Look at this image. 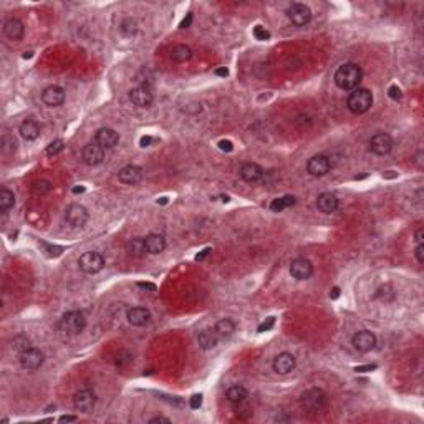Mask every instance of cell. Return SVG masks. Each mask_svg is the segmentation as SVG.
Masks as SVG:
<instances>
[{
	"instance_id": "1",
	"label": "cell",
	"mask_w": 424,
	"mask_h": 424,
	"mask_svg": "<svg viewBox=\"0 0 424 424\" xmlns=\"http://www.w3.org/2000/svg\"><path fill=\"white\" fill-rule=\"evenodd\" d=\"M361 78V68L356 63H344L335 73V83L340 90H356Z\"/></svg>"
},
{
	"instance_id": "2",
	"label": "cell",
	"mask_w": 424,
	"mask_h": 424,
	"mask_svg": "<svg viewBox=\"0 0 424 424\" xmlns=\"http://www.w3.org/2000/svg\"><path fill=\"white\" fill-rule=\"evenodd\" d=\"M300 401H302L303 409L307 411L308 414H318V413H322L325 408H327L328 398H327V394H325L323 389L311 388V389H307L302 394V400Z\"/></svg>"
},
{
	"instance_id": "3",
	"label": "cell",
	"mask_w": 424,
	"mask_h": 424,
	"mask_svg": "<svg viewBox=\"0 0 424 424\" xmlns=\"http://www.w3.org/2000/svg\"><path fill=\"white\" fill-rule=\"evenodd\" d=\"M347 106L355 115H363L373 106V93L366 88H356L353 90V93H350Z\"/></svg>"
},
{
	"instance_id": "4",
	"label": "cell",
	"mask_w": 424,
	"mask_h": 424,
	"mask_svg": "<svg viewBox=\"0 0 424 424\" xmlns=\"http://www.w3.org/2000/svg\"><path fill=\"white\" fill-rule=\"evenodd\" d=\"M78 267L83 274H98L99 270H103L104 267V258L98 252H85V254L78 258Z\"/></svg>"
},
{
	"instance_id": "5",
	"label": "cell",
	"mask_w": 424,
	"mask_h": 424,
	"mask_svg": "<svg viewBox=\"0 0 424 424\" xmlns=\"http://www.w3.org/2000/svg\"><path fill=\"white\" fill-rule=\"evenodd\" d=\"M60 327H62L63 331L70 335H78L82 333L86 327V318L82 311H68L65 313L62 322H60Z\"/></svg>"
},
{
	"instance_id": "6",
	"label": "cell",
	"mask_w": 424,
	"mask_h": 424,
	"mask_svg": "<svg viewBox=\"0 0 424 424\" xmlns=\"http://www.w3.org/2000/svg\"><path fill=\"white\" fill-rule=\"evenodd\" d=\"M65 222L68 224L70 227H75V229L83 227V225L88 222V210L80 204H71L65 212Z\"/></svg>"
},
{
	"instance_id": "7",
	"label": "cell",
	"mask_w": 424,
	"mask_h": 424,
	"mask_svg": "<svg viewBox=\"0 0 424 424\" xmlns=\"http://www.w3.org/2000/svg\"><path fill=\"white\" fill-rule=\"evenodd\" d=\"M287 17L295 26H305L311 20V10L305 4H292L287 9Z\"/></svg>"
},
{
	"instance_id": "8",
	"label": "cell",
	"mask_w": 424,
	"mask_h": 424,
	"mask_svg": "<svg viewBox=\"0 0 424 424\" xmlns=\"http://www.w3.org/2000/svg\"><path fill=\"white\" fill-rule=\"evenodd\" d=\"M20 366H22L23 369H38L40 366L43 364V360H45V356L43 353L40 351L38 348H26L23 350L22 353H20Z\"/></svg>"
},
{
	"instance_id": "9",
	"label": "cell",
	"mask_w": 424,
	"mask_h": 424,
	"mask_svg": "<svg viewBox=\"0 0 424 424\" xmlns=\"http://www.w3.org/2000/svg\"><path fill=\"white\" fill-rule=\"evenodd\" d=\"M369 149L375 152L376 156H386L393 149V138L388 132H376V135L369 139Z\"/></svg>"
},
{
	"instance_id": "10",
	"label": "cell",
	"mask_w": 424,
	"mask_h": 424,
	"mask_svg": "<svg viewBox=\"0 0 424 424\" xmlns=\"http://www.w3.org/2000/svg\"><path fill=\"white\" fill-rule=\"evenodd\" d=\"M351 343H353L356 351H360V353H368V351H371L376 347V335L369 330H361L353 336Z\"/></svg>"
},
{
	"instance_id": "11",
	"label": "cell",
	"mask_w": 424,
	"mask_h": 424,
	"mask_svg": "<svg viewBox=\"0 0 424 424\" xmlns=\"http://www.w3.org/2000/svg\"><path fill=\"white\" fill-rule=\"evenodd\" d=\"M330 169H331V163L325 154H316L313 157H310L307 163V171L313 177H322L325 174H328Z\"/></svg>"
},
{
	"instance_id": "12",
	"label": "cell",
	"mask_w": 424,
	"mask_h": 424,
	"mask_svg": "<svg viewBox=\"0 0 424 424\" xmlns=\"http://www.w3.org/2000/svg\"><path fill=\"white\" fill-rule=\"evenodd\" d=\"M313 274V265L307 258H295L290 263V275L297 280H307Z\"/></svg>"
},
{
	"instance_id": "13",
	"label": "cell",
	"mask_w": 424,
	"mask_h": 424,
	"mask_svg": "<svg viewBox=\"0 0 424 424\" xmlns=\"http://www.w3.org/2000/svg\"><path fill=\"white\" fill-rule=\"evenodd\" d=\"M42 101L46 106H50V108H57V106L63 104L65 101V90L58 85L46 86L42 93Z\"/></svg>"
},
{
	"instance_id": "14",
	"label": "cell",
	"mask_w": 424,
	"mask_h": 424,
	"mask_svg": "<svg viewBox=\"0 0 424 424\" xmlns=\"http://www.w3.org/2000/svg\"><path fill=\"white\" fill-rule=\"evenodd\" d=\"M73 404H75V408L78 411L90 413L96 404V394L93 393L91 389H82L75 394V398H73Z\"/></svg>"
},
{
	"instance_id": "15",
	"label": "cell",
	"mask_w": 424,
	"mask_h": 424,
	"mask_svg": "<svg viewBox=\"0 0 424 424\" xmlns=\"http://www.w3.org/2000/svg\"><path fill=\"white\" fill-rule=\"evenodd\" d=\"M82 156H83L85 164H88V166H98V164H101L103 159H104V149H103L98 143L93 141V143H88V144L85 146Z\"/></svg>"
},
{
	"instance_id": "16",
	"label": "cell",
	"mask_w": 424,
	"mask_h": 424,
	"mask_svg": "<svg viewBox=\"0 0 424 424\" xmlns=\"http://www.w3.org/2000/svg\"><path fill=\"white\" fill-rule=\"evenodd\" d=\"M129 98L131 101L135 103L138 108H149L152 104V93L149 90V86H144V85H139L136 88H132L129 91Z\"/></svg>"
},
{
	"instance_id": "17",
	"label": "cell",
	"mask_w": 424,
	"mask_h": 424,
	"mask_svg": "<svg viewBox=\"0 0 424 424\" xmlns=\"http://www.w3.org/2000/svg\"><path fill=\"white\" fill-rule=\"evenodd\" d=\"M95 143H98L103 149H111L119 143V135L111 128H101L96 131Z\"/></svg>"
},
{
	"instance_id": "18",
	"label": "cell",
	"mask_w": 424,
	"mask_h": 424,
	"mask_svg": "<svg viewBox=\"0 0 424 424\" xmlns=\"http://www.w3.org/2000/svg\"><path fill=\"white\" fill-rule=\"evenodd\" d=\"M295 364H297L295 356L292 355V353H288V351H283V353L275 356L274 369L277 371L278 375H288L290 371L295 369Z\"/></svg>"
},
{
	"instance_id": "19",
	"label": "cell",
	"mask_w": 424,
	"mask_h": 424,
	"mask_svg": "<svg viewBox=\"0 0 424 424\" xmlns=\"http://www.w3.org/2000/svg\"><path fill=\"white\" fill-rule=\"evenodd\" d=\"M143 177V169L139 168V166L135 164H128L124 166L123 169H119L118 172V179L121 181L123 184H128V186H135L141 181Z\"/></svg>"
},
{
	"instance_id": "20",
	"label": "cell",
	"mask_w": 424,
	"mask_h": 424,
	"mask_svg": "<svg viewBox=\"0 0 424 424\" xmlns=\"http://www.w3.org/2000/svg\"><path fill=\"white\" fill-rule=\"evenodd\" d=\"M126 318H128L129 325H132V327H144L151 320V311L144 307H132L128 310Z\"/></svg>"
},
{
	"instance_id": "21",
	"label": "cell",
	"mask_w": 424,
	"mask_h": 424,
	"mask_svg": "<svg viewBox=\"0 0 424 424\" xmlns=\"http://www.w3.org/2000/svg\"><path fill=\"white\" fill-rule=\"evenodd\" d=\"M238 174H241V177L245 182H257L263 177V169L255 163H245L242 164Z\"/></svg>"
},
{
	"instance_id": "22",
	"label": "cell",
	"mask_w": 424,
	"mask_h": 424,
	"mask_svg": "<svg viewBox=\"0 0 424 424\" xmlns=\"http://www.w3.org/2000/svg\"><path fill=\"white\" fill-rule=\"evenodd\" d=\"M166 249V238L161 234H149L148 237H144V250L148 254L157 255Z\"/></svg>"
},
{
	"instance_id": "23",
	"label": "cell",
	"mask_w": 424,
	"mask_h": 424,
	"mask_svg": "<svg viewBox=\"0 0 424 424\" xmlns=\"http://www.w3.org/2000/svg\"><path fill=\"white\" fill-rule=\"evenodd\" d=\"M316 207L323 214H331V212H335L338 209V199L331 192H323L316 199Z\"/></svg>"
},
{
	"instance_id": "24",
	"label": "cell",
	"mask_w": 424,
	"mask_h": 424,
	"mask_svg": "<svg viewBox=\"0 0 424 424\" xmlns=\"http://www.w3.org/2000/svg\"><path fill=\"white\" fill-rule=\"evenodd\" d=\"M18 132L25 141H35V139L40 136V124L35 121V119H25V121L20 123Z\"/></svg>"
},
{
	"instance_id": "25",
	"label": "cell",
	"mask_w": 424,
	"mask_h": 424,
	"mask_svg": "<svg viewBox=\"0 0 424 424\" xmlns=\"http://www.w3.org/2000/svg\"><path fill=\"white\" fill-rule=\"evenodd\" d=\"M219 340H221V338H219V335L216 333V330H212V328H204L202 331H199V335H197V343L202 350L216 348Z\"/></svg>"
},
{
	"instance_id": "26",
	"label": "cell",
	"mask_w": 424,
	"mask_h": 424,
	"mask_svg": "<svg viewBox=\"0 0 424 424\" xmlns=\"http://www.w3.org/2000/svg\"><path fill=\"white\" fill-rule=\"evenodd\" d=\"M23 23L20 22L18 18H9L7 22L4 23V33H5V37L7 38H10L13 40V42H17V40H20L23 37Z\"/></svg>"
},
{
	"instance_id": "27",
	"label": "cell",
	"mask_w": 424,
	"mask_h": 424,
	"mask_svg": "<svg viewBox=\"0 0 424 424\" xmlns=\"http://www.w3.org/2000/svg\"><path fill=\"white\" fill-rule=\"evenodd\" d=\"M192 57V50L188 45H176L171 48V60H174L176 63H184L191 60Z\"/></svg>"
},
{
	"instance_id": "28",
	"label": "cell",
	"mask_w": 424,
	"mask_h": 424,
	"mask_svg": "<svg viewBox=\"0 0 424 424\" xmlns=\"http://www.w3.org/2000/svg\"><path fill=\"white\" fill-rule=\"evenodd\" d=\"M214 330L219 335V338H229L235 331V323H234V320H230V318H222V320H219L216 323Z\"/></svg>"
},
{
	"instance_id": "29",
	"label": "cell",
	"mask_w": 424,
	"mask_h": 424,
	"mask_svg": "<svg viewBox=\"0 0 424 424\" xmlns=\"http://www.w3.org/2000/svg\"><path fill=\"white\" fill-rule=\"evenodd\" d=\"M225 396H227V400L232 403V404H238V403H242L245 401V398L249 396L247 393V389H245L242 384H234V386H230L227 389V393H225Z\"/></svg>"
},
{
	"instance_id": "30",
	"label": "cell",
	"mask_w": 424,
	"mask_h": 424,
	"mask_svg": "<svg viewBox=\"0 0 424 424\" xmlns=\"http://www.w3.org/2000/svg\"><path fill=\"white\" fill-rule=\"evenodd\" d=\"M13 205H15V194H13L10 189L4 188L0 191V210H2L4 214H7Z\"/></svg>"
},
{
	"instance_id": "31",
	"label": "cell",
	"mask_w": 424,
	"mask_h": 424,
	"mask_svg": "<svg viewBox=\"0 0 424 424\" xmlns=\"http://www.w3.org/2000/svg\"><path fill=\"white\" fill-rule=\"evenodd\" d=\"M297 202V199L294 196H283V197H277L272 201L270 204V209L272 212H282L285 210L287 207H292V205H295Z\"/></svg>"
},
{
	"instance_id": "32",
	"label": "cell",
	"mask_w": 424,
	"mask_h": 424,
	"mask_svg": "<svg viewBox=\"0 0 424 424\" xmlns=\"http://www.w3.org/2000/svg\"><path fill=\"white\" fill-rule=\"evenodd\" d=\"M376 300H380L383 303H389V302H393L394 300V297H396V292L393 288V285H389V283H384L381 285L380 288L376 290Z\"/></svg>"
},
{
	"instance_id": "33",
	"label": "cell",
	"mask_w": 424,
	"mask_h": 424,
	"mask_svg": "<svg viewBox=\"0 0 424 424\" xmlns=\"http://www.w3.org/2000/svg\"><path fill=\"white\" fill-rule=\"evenodd\" d=\"M128 252L129 255L135 257H141L144 254V238H132V241L128 244Z\"/></svg>"
},
{
	"instance_id": "34",
	"label": "cell",
	"mask_w": 424,
	"mask_h": 424,
	"mask_svg": "<svg viewBox=\"0 0 424 424\" xmlns=\"http://www.w3.org/2000/svg\"><path fill=\"white\" fill-rule=\"evenodd\" d=\"M63 148H65V143L62 141V139H57V141H53V143H50L48 144V148H46V156H57V154H60V152L63 151Z\"/></svg>"
},
{
	"instance_id": "35",
	"label": "cell",
	"mask_w": 424,
	"mask_h": 424,
	"mask_svg": "<svg viewBox=\"0 0 424 424\" xmlns=\"http://www.w3.org/2000/svg\"><path fill=\"white\" fill-rule=\"evenodd\" d=\"M33 191L38 192V194H46V192L51 191V184L48 181H38L33 184Z\"/></svg>"
},
{
	"instance_id": "36",
	"label": "cell",
	"mask_w": 424,
	"mask_h": 424,
	"mask_svg": "<svg viewBox=\"0 0 424 424\" xmlns=\"http://www.w3.org/2000/svg\"><path fill=\"white\" fill-rule=\"evenodd\" d=\"M254 37H255L257 40H260V42H265V40L270 38V32L265 30L262 25H257L255 29H254Z\"/></svg>"
},
{
	"instance_id": "37",
	"label": "cell",
	"mask_w": 424,
	"mask_h": 424,
	"mask_svg": "<svg viewBox=\"0 0 424 424\" xmlns=\"http://www.w3.org/2000/svg\"><path fill=\"white\" fill-rule=\"evenodd\" d=\"M274 325H275V318L274 316H269L263 323L258 325V333H263V331L272 330V328H274Z\"/></svg>"
},
{
	"instance_id": "38",
	"label": "cell",
	"mask_w": 424,
	"mask_h": 424,
	"mask_svg": "<svg viewBox=\"0 0 424 424\" xmlns=\"http://www.w3.org/2000/svg\"><path fill=\"white\" fill-rule=\"evenodd\" d=\"M189 406L192 409H199L202 406V394H192L189 400Z\"/></svg>"
},
{
	"instance_id": "39",
	"label": "cell",
	"mask_w": 424,
	"mask_h": 424,
	"mask_svg": "<svg viewBox=\"0 0 424 424\" xmlns=\"http://www.w3.org/2000/svg\"><path fill=\"white\" fill-rule=\"evenodd\" d=\"M388 95H389L391 99H401L403 98V93H401V90L398 88L396 85H391L389 86V88H388Z\"/></svg>"
},
{
	"instance_id": "40",
	"label": "cell",
	"mask_w": 424,
	"mask_h": 424,
	"mask_svg": "<svg viewBox=\"0 0 424 424\" xmlns=\"http://www.w3.org/2000/svg\"><path fill=\"white\" fill-rule=\"evenodd\" d=\"M414 255H416V258H417V262L424 263V244H417V245H416Z\"/></svg>"
},
{
	"instance_id": "41",
	"label": "cell",
	"mask_w": 424,
	"mask_h": 424,
	"mask_svg": "<svg viewBox=\"0 0 424 424\" xmlns=\"http://www.w3.org/2000/svg\"><path fill=\"white\" fill-rule=\"evenodd\" d=\"M219 149H221V151H225V152H230L232 149H234V146H232V143H230V141H225V139H224V141L219 143Z\"/></svg>"
},
{
	"instance_id": "42",
	"label": "cell",
	"mask_w": 424,
	"mask_h": 424,
	"mask_svg": "<svg viewBox=\"0 0 424 424\" xmlns=\"http://www.w3.org/2000/svg\"><path fill=\"white\" fill-rule=\"evenodd\" d=\"M414 238H416V244H422L424 242V229L422 227H419V229L416 230Z\"/></svg>"
},
{
	"instance_id": "43",
	"label": "cell",
	"mask_w": 424,
	"mask_h": 424,
	"mask_svg": "<svg viewBox=\"0 0 424 424\" xmlns=\"http://www.w3.org/2000/svg\"><path fill=\"white\" fill-rule=\"evenodd\" d=\"M156 422H171L169 417H164V416H156V417H152V419H149V424H156Z\"/></svg>"
},
{
	"instance_id": "44",
	"label": "cell",
	"mask_w": 424,
	"mask_h": 424,
	"mask_svg": "<svg viewBox=\"0 0 424 424\" xmlns=\"http://www.w3.org/2000/svg\"><path fill=\"white\" fill-rule=\"evenodd\" d=\"M152 143V138L151 136H143L139 139V144H141V148H148V146Z\"/></svg>"
},
{
	"instance_id": "45",
	"label": "cell",
	"mask_w": 424,
	"mask_h": 424,
	"mask_svg": "<svg viewBox=\"0 0 424 424\" xmlns=\"http://www.w3.org/2000/svg\"><path fill=\"white\" fill-rule=\"evenodd\" d=\"M191 22H192V13H188V17H186V18L182 20L181 25H179V26H181V29H188V26L191 25Z\"/></svg>"
},
{
	"instance_id": "46",
	"label": "cell",
	"mask_w": 424,
	"mask_h": 424,
	"mask_svg": "<svg viewBox=\"0 0 424 424\" xmlns=\"http://www.w3.org/2000/svg\"><path fill=\"white\" fill-rule=\"evenodd\" d=\"M58 421H60V422H73V421H78V417H76V416H68V414H66V416L60 417Z\"/></svg>"
},
{
	"instance_id": "47",
	"label": "cell",
	"mask_w": 424,
	"mask_h": 424,
	"mask_svg": "<svg viewBox=\"0 0 424 424\" xmlns=\"http://www.w3.org/2000/svg\"><path fill=\"white\" fill-rule=\"evenodd\" d=\"M214 73H216L217 76H227L229 75V70L225 68V66H221V68H216Z\"/></svg>"
},
{
	"instance_id": "48",
	"label": "cell",
	"mask_w": 424,
	"mask_h": 424,
	"mask_svg": "<svg viewBox=\"0 0 424 424\" xmlns=\"http://www.w3.org/2000/svg\"><path fill=\"white\" fill-rule=\"evenodd\" d=\"M371 369H376V364H366V366H356L355 371H371Z\"/></svg>"
},
{
	"instance_id": "49",
	"label": "cell",
	"mask_w": 424,
	"mask_h": 424,
	"mask_svg": "<svg viewBox=\"0 0 424 424\" xmlns=\"http://www.w3.org/2000/svg\"><path fill=\"white\" fill-rule=\"evenodd\" d=\"M138 287H141V288H149V290H152V292L156 290V287H154V285H152V283H144V282H139V283H138Z\"/></svg>"
},
{
	"instance_id": "50",
	"label": "cell",
	"mask_w": 424,
	"mask_h": 424,
	"mask_svg": "<svg viewBox=\"0 0 424 424\" xmlns=\"http://www.w3.org/2000/svg\"><path fill=\"white\" fill-rule=\"evenodd\" d=\"M209 252H210V249H204L201 254H197L196 255V260H202V258L205 257V255H209Z\"/></svg>"
},
{
	"instance_id": "51",
	"label": "cell",
	"mask_w": 424,
	"mask_h": 424,
	"mask_svg": "<svg viewBox=\"0 0 424 424\" xmlns=\"http://www.w3.org/2000/svg\"><path fill=\"white\" fill-rule=\"evenodd\" d=\"M330 297H331V298H338V297H340V288L335 287L333 290L330 292Z\"/></svg>"
},
{
	"instance_id": "52",
	"label": "cell",
	"mask_w": 424,
	"mask_h": 424,
	"mask_svg": "<svg viewBox=\"0 0 424 424\" xmlns=\"http://www.w3.org/2000/svg\"><path fill=\"white\" fill-rule=\"evenodd\" d=\"M73 192L78 194V192H85V188H73Z\"/></svg>"
},
{
	"instance_id": "53",
	"label": "cell",
	"mask_w": 424,
	"mask_h": 424,
	"mask_svg": "<svg viewBox=\"0 0 424 424\" xmlns=\"http://www.w3.org/2000/svg\"><path fill=\"white\" fill-rule=\"evenodd\" d=\"M157 202H161V204H166V202H168V199H166V197H161V201H157Z\"/></svg>"
}]
</instances>
